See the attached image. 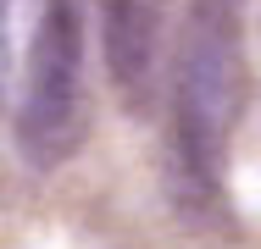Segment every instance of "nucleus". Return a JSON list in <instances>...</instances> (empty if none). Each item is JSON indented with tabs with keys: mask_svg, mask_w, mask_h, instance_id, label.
I'll return each mask as SVG.
<instances>
[{
	"mask_svg": "<svg viewBox=\"0 0 261 249\" xmlns=\"http://www.w3.org/2000/svg\"><path fill=\"white\" fill-rule=\"evenodd\" d=\"M233 116H239V22L228 0H195L178 45L172 122H178V166L200 194H217L228 172Z\"/></svg>",
	"mask_w": 261,
	"mask_h": 249,
	"instance_id": "f257e3e1",
	"label": "nucleus"
},
{
	"mask_svg": "<svg viewBox=\"0 0 261 249\" xmlns=\"http://www.w3.org/2000/svg\"><path fill=\"white\" fill-rule=\"evenodd\" d=\"M17 144L34 166H61L84 144V22L72 0H39L28 83L17 105Z\"/></svg>",
	"mask_w": 261,
	"mask_h": 249,
	"instance_id": "f03ea898",
	"label": "nucleus"
},
{
	"mask_svg": "<svg viewBox=\"0 0 261 249\" xmlns=\"http://www.w3.org/2000/svg\"><path fill=\"white\" fill-rule=\"evenodd\" d=\"M100 45L111 83L128 100H145L161 50V0H100Z\"/></svg>",
	"mask_w": 261,
	"mask_h": 249,
	"instance_id": "7ed1b4c3",
	"label": "nucleus"
}]
</instances>
